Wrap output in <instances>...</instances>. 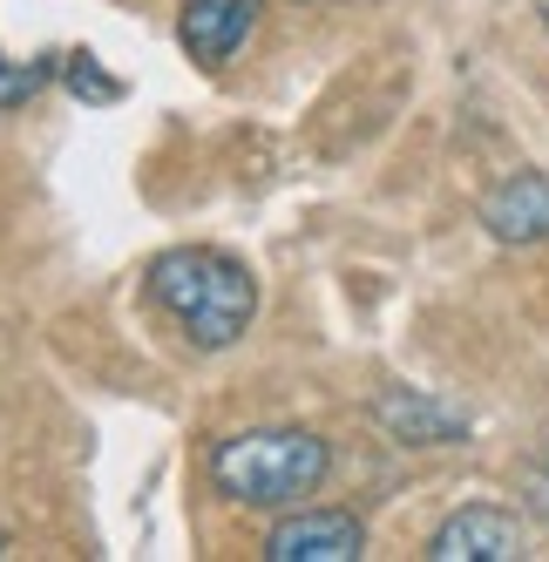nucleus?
Here are the masks:
<instances>
[{"label": "nucleus", "instance_id": "2", "mask_svg": "<svg viewBox=\"0 0 549 562\" xmlns=\"http://www.w3.org/2000/svg\"><path fill=\"white\" fill-rule=\"evenodd\" d=\"M333 474V448L312 427H245L211 448V488L238 508H299Z\"/></svg>", "mask_w": 549, "mask_h": 562}, {"label": "nucleus", "instance_id": "11", "mask_svg": "<svg viewBox=\"0 0 549 562\" xmlns=\"http://www.w3.org/2000/svg\"><path fill=\"white\" fill-rule=\"evenodd\" d=\"M536 14H542V27H549V0H536Z\"/></svg>", "mask_w": 549, "mask_h": 562}, {"label": "nucleus", "instance_id": "9", "mask_svg": "<svg viewBox=\"0 0 549 562\" xmlns=\"http://www.w3.org/2000/svg\"><path fill=\"white\" fill-rule=\"evenodd\" d=\"M48 61H8V55H0V109H27L34 95H42L48 89Z\"/></svg>", "mask_w": 549, "mask_h": 562}, {"label": "nucleus", "instance_id": "5", "mask_svg": "<svg viewBox=\"0 0 549 562\" xmlns=\"http://www.w3.org/2000/svg\"><path fill=\"white\" fill-rule=\"evenodd\" d=\"M271 562H352L367 555V529L346 508H299L265 536Z\"/></svg>", "mask_w": 549, "mask_h": 562}, {"label": "nucleus", "instance_id": "7", "mask_svg": "<svg viewBox=\"0 0 549 562\" xmlns=\"http://www.w3.org/2000/svg\"><path fill=\"white\" fill-rule=\"evenodd\" d=\"M251 27H258V0H183V14H177V42H183L190 61L224 68L231 55L251 42Z\"/></svg>", "mask_w": 549, "mask_h": 562}, {"label": "nucleus", "instance_id": "4", "mask_svg": "<svg viewBox=\"0 0 549 562\" xmlns=\"http://www.w3.org/2000/svg\"><path fill=\"white\" fill-rule=\"evenodd\" d=\"M373 427L401 448H461L468 440V414L448 400L421 393V386H380L373 393Z\"/></svg>", "mask_w": 549, "mask_h": 562}, {"label": "nucleus", "instance_id": "6", "mask_svg": "<svg viewBox=\"0 0 549 562\" xmlns=\"http://www.w3.org/2000/svg\"><path fill=\"white\" fill-rule=\"evenodd\" d=\"M482 231L495 245H549V170H508L482 196Z\"/></svg>", "mask_w": 549, "mask_h": 562}, {"label": "nucleus", "instance_id": "10", "mask_svg": "<svg viewBox=\"0 0 549 562\" xmlns=\"http://www.w3.org/2000/svg\"><path fill=\"white\" fill-rule=\"evenodd\" d=\"M523 495H529V515H536L542 529H549V468H536V474L523 481Z\"/></svg>", "mask_w": 549, "mask_h": 562}, {"label": "nucleus", "instance_id": "1", "mask_svg": "<svg viewBox=\"0 0 549 562\" xmlns=\"http://www.w3.org/2000/svg\"><path fill=\"white\" fill-rule=\"evenodd\" d=\"M143 292H149V305L164 312L198 352L238 346L251 333V318H258V278H251V265L231 258V251H211V245H177L164 258H149Z\"/></svg>", "mask_w": 549, "mask_h": 562}, {"label": "nucleus", "instance_id": "3", "mask_svg": "<svg viewBox=\"0 0 549 562\" xmlns=\"http://www.w3.org/2000/svg\"><path fill=\"white\" fill-rule=\"evenodd\" d=\"M523 555H529L523 521L495 502H468L427 536V562H523Z\"/></svg>", "mask_w": 549, "mask_h": 562}, {"label": "nucleus", "instance_id": "8", "mask_svg": "<svg viewBox=\"0 0 549 562\" xmlns=\"http://www.w3.org/2000/svg\"><path fill=\"white\" fill-rule=\"evenodd\" d=\"M61 82H68L75 95H82V102H115V95H123V82H115V75H102L89 48H75V55H61Z\"/></svg>", "mask_w": 549, "mask_h": 562}, {"label": "nucleus", "instance_id": "12", "mask_svg": "<svg viewBox=\"0 0 549 562\" xmlns=\"http://www.w3.org/2000/svg\"><path fill=\"white\" fill-rule=\"evenodd\" d=\"M0 555H8V529H0Z\"/></svg>", "mask_w": 549, "mask_h": 562}]
</instances>
